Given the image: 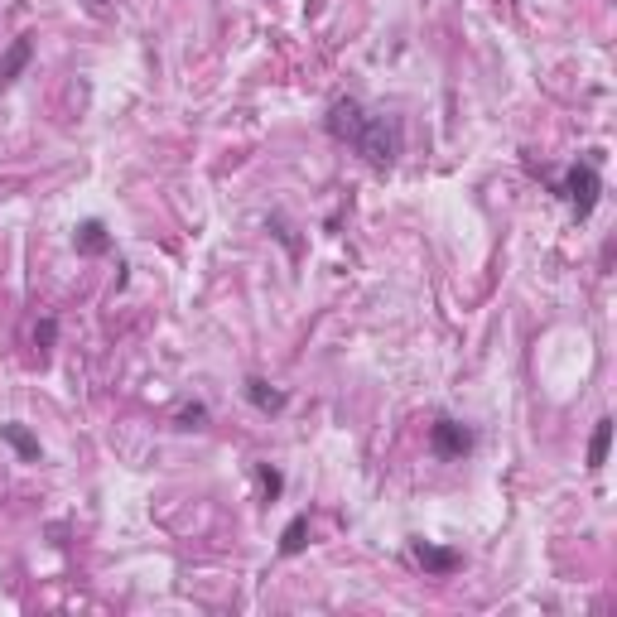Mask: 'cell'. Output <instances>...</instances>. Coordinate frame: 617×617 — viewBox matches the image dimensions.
<instances>
[{
    "instance_id": "cell-11",
    "label": "cell",
    "mask_w": 617,
    "mask_h": 617,
    "mask_svg": "<svg viewBox=\"0 0 617 617\" xmlns=\"http://www.w3.org/2000/svg\"><path fill=\"white\" fill-rule=\"evenodd\" d=\"M256 483H261V497H266V502H275V497H280V487H285V478H280V468L256 463Z\"/></svg>"
},
{
    "instance_id": "cell-12",
    "label": "cell",
    "mask_w": 617,
    "mask_h": 617,
    "mask_svg": "<svg viewBox=\"0 0 617 617\" xmlns=\"http://www.w3.org/2000/svg\"><path fill=\"white\" fill-rule=\"evenodd\" d=\"M174 425H179V430H203V425H208V405H179V415H174Z\"/></svg>"
},
{
    "instance_id": "cell-5",
    "label": "cell",
    "mask_w": 617,
    "mask_h": 617,
    "mask_svg": "<svg viewBox=\"0 0 617 617\" xmlns=\"http://www.w3.org/2000/svg\"><path fill=\"white\" fill-rule=\"evenodd\" d=\"M246 401L256 405V410H266V415H280V410H285V391H280V386H270L266 376H246Z\"/></svg>"
},
{
    "instance_id": "cell-6",
    "label": "cell",
    "mask_w": 617,
    "mask_h": 617,
    "mask_svg": "<svg viewBox=\"0 0 617 617\" xmlns=\"http://www.w3.org/2000/svg\"><path fill=\"white\" fill-rule=\"evenodd\" d=\"M73 246H78L82 256H107V251H111V232H107V222L87 217V222L78 227V237H73Z\"/></svg>"
},
{
    "instance_id": "cell-10",
    "label": "cell",
    "mask_w": 617,
    "mask_h": 617,
    "mask_svg": "<svg viewBox=\"0 0 617 617\" xmlns=\"http://www.w3.org/2000/svg\"><path fill=\"white\" fill-rule=\"evenodd\" d=\"M309 545V511H299L295 521L285 526V536H280V555H299Z\"/></svg>"
},
{
    "instance_id": "cell-2",
    "label": "cell",
    "mask_w": 617,
    "mask_h": 617,
    "mask_svg": "<svg viewBox=\"0 0 617 617\" xmlns=\"http://www.w3.org/2000/svg\"><path fill=\"white\" fill-rule=\"evenodd\" d=\"M555 198L569 203V213L579 217V222H589L593 208H598V198H603V174H598V160L584 155L579 164H569L564 169V179H555Z\"/></svg>"
},
{
    "instance_id": "cell-9",
    "label": "cell",
    "mask_w": 617,
    "mask_h": 617,
    "mask_svg": "<svg viewBox=\"0 0 617 617\" xmlns=\"http://www.w3.org/2000/svg\"><path fill=\"white\" fill-rule=\"evenodd\" d=\"M608 444H613V420L603 415V420L593 425V439H589V473H598V468L608 463Z\"/></svg>"
},
{
    "instance_id": "cell-1",
    "label": "cell",
    "mask_w": 617,
    "mask_h": 617,
    "mask_svg": "<svg viewBox=\"0 0 617 617\" xmlns=\"http://www.w3.org/2000/svg\"><path fill=\"white\" fill-rule=\"evenodd\" d=\"M323 126L333 140H343L352 145L362 160L372 164V169H391V164L401 160V121L391 116V111H372L362 107L357 97H333L328 102V116H323Z\"/></svg>"
},
{
    "instance_id": "cell-8",
    "label": "cell",
    "mask_w": 617,
    "mask_h": 617,
    "mask_svg": "<svg viewBox=\"0 0 617 617\" xmlns=\"http://www.w3.org/2000/svg\"><path fill=\"white\" fill-rule=\"evenodd\" d=\"M29 54H34V39H29V34H20V39L10 44V54L0 58V92L15 82V73H20V68H29Z\"/></svg>"
},
{
    "instance_id": "cell-3",
    "label": "cell",
    "mask_w": 617,
    "mask_h": 617,
    "mask_svg": "<svg viewBox=\"0 0 617 617\" xmlns=\"http://www.w3.org/2000/svg\"><path fill=\"white\" fill-rule=\"evenodd\" d=\"M473 444H478V434L468 430L463 420H454V415H439L430 425V449L434 458H444V463H458V458L473 454Z\"/></svg>"
},
{
    "instance_id": "cell-4",
    "label": "cell",
    "mask_w": 617,
    "mask_h": 617,
    "mask_svg": "<svg viewBox=\"0 0 617 617\" xmlns=\"http://www.w3.org/2000/svg\"><path fill=\"white\" fill-rule=\"evenodd\" d=\"M410 560L420 564L425 574H434V579H444V574L463 569V555H458V550H449V545H434V540H425V536L410 540Z\"/></svg>"
},
{
    "instance_id": "cell-7",
    "label": "cell",
    "mask_w": 617,
    "mask_h": 617,
    "mask_svg": "<svg viewBox=\"0 0 617 617\" xmlns=\"http://www.w3.org/2000/svg\"><path fill=\"white\" fill-rule=\"evenodd\" d=\"M0 439H5V444H10L15 454H20V463H39V458H44V449H39V439H34V434H29L25 425H20V420H10V425H0Z\"/></svg>"
},
{
    "instance_id": "cell-13",
    "label": "cell",
    "mask_w": 617,
    "mask_h": 617,
    "mask_svg": "<svg viewBox=\"0 0 617 617\" xmlns=\"http://www.w3.org/2000/svg\"><path fill=\"white\" fill-rule=\"evenodd\" d=\"M54 343H58V319H39V323H34V348L49 352Z\"/></svg>"
}]
</instances>
